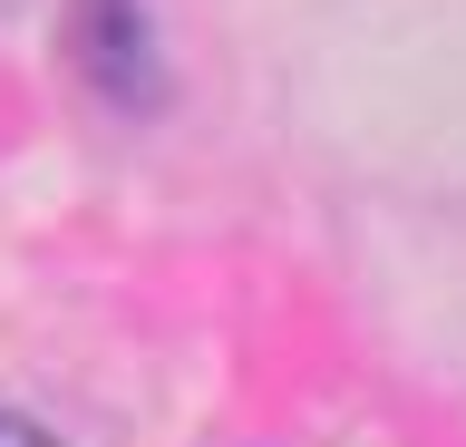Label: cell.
I'll use <instances>...</instances> for the list:
<instances>
[{"mask_svg": "<svg viewBox=\"0 0 466 447\" xmlns=\"http://www.w3.org/2000/svg\"><path fill=\"white\" fill-rule=\"evenodd\" d=\"M68 68L87 97L107 107H156V30H146V0H68Z\"/></svg>", "mask_w": 466, "mask_h": 447, "instance_id": "1", "label": "cell"}]
</instances>
